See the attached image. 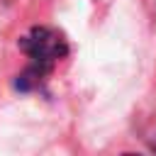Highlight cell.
Segmentation results:
<instances>
[{"mask_svg": "<svg viewBox=\"0 0 156 156\" xmlns=\"http://www.w3.org/2000/svg\"><path fill=\"white\" fill-rule=\"evenodd\" d=\"M20 49L32 58L34 66L44 68L46 73L68 54L66 39L51 27H34L27 37L20 39Z\"/></svg>", "mask_w": 156, "mask_h": 156, "instance_id": "cell-1", "label": "cell"}]
</instances>
